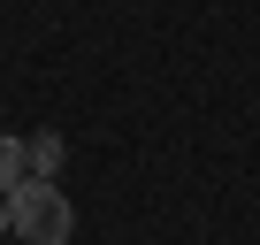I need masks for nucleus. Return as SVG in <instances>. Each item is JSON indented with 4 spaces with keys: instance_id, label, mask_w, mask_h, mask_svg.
I'll return each mask as SVG.
<instances>
[{
    "instance_id": "1",
    "label": "nucleus",
    "mask_w": 260,
    "mask_h": 245,
    "mask_svg": "<svg viewBox=\"0 0 260 245\" xmlns=\"http://www.w3.org/2000/svg\"><path fill=\"white\" fill-rule=\"evenodd\" d=\"M8 230H16L23 245H69V230H77L69 192H61L54 176H23V184L8 192Z\"/></svg>"
},
{
    "instance_id": "2",
    "label": "nucleus",
    "mask_w": 260,
    "mask_h": 245,
    "mask_svg": "<svg viewBox=\"0 0 260 245\" xmlns=\"http://www.w3.org/2000/svg\"><path fill=\"white\" fill-rule=\"evenodd\" d=\"M23 176H31V146H23V138H8V131H0V199H8V192H16Z\"/></svg>"
},
{
    "instance_id": "3",
    "label": "nucleus",
    "mask_w": 260,
    "mask_h": 245,
    "mask_svg": "<svg viewBox=\"0 0 260 245\" xmlns=\"http://www.w3.org/2000/svg\"><path fill=\"white\" fill-rule=\"evenodd\" d=\"M23 146H31V176H54V169H61V154H69V146H61V131H39V138H23Z\"/></svg>"
},
{
    "instance_id": "4",
    "label": "nucleus",
    "mask_w": 260,
    "mask_h": 245,
    "mask_svg": "<svg viewBox=\"0 0 260 245\" xmlns=\"http://www.w3.org/2000/svg\"><path fill=\"white\" fill-rule=\"evenodd\" d=\"M0 245H8V199H0Z\"/></svg>"
},
{
    "instance_id": "5",
    "label": "nucleus",
    "mask_w": 260,
    "mask_h": 245,
    "mask_svg": "<svg viewBox=\"0 0 260 245\" xmlns=\"http://www.w3.org/2000/svg\"><path fill=\"white\" fill-rule=\"evenodd\" d=\"M16 245H23V237H16Z\"/></svg>"
}]
</instances>
